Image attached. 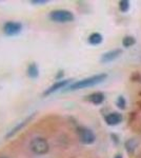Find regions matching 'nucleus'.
Returning a JSON list of instances; mask_svg holds the SVG:
<instances>
[{
	"label": "nucleus",
	"mask_w": 141,
	"mask_h": 158,
	"mask_svg": "<svg viewBox=\"0 0 141 158\" xmlns=\"http://www.w3.org/2000/svg\"><path fill=\"white\" fill-rule=\"evenodd\" d=\"M88 41L89 44H92V45H98L103 41V36H102L100 33H97V32L92 33L88 38Z\"/></svg>",
	"instance_id": "13"
},
{
	"label": "nucleus",
	"mask_w": 141,
	"mask_h": 158,
	"mask_svg": "<svg viewBox=\"0 0 141 158\" xmlns=\"http://www.w3.org/2000/svg\"><path fill=\"white\" fill-rule=\"evenodd\" d=\"M111 138L113 140V142H114L115 144H118L120 142V139H119V136H118L117 134H115V133H112L111 134Z\"/></svg>",
	"instance_id": "18"
},
{
	"label": "nucleus",
	"mask_w": 141,
	"mask_h": 158,
	"mask_svg": "<svg viewBox=\"0 0 141 158\" xmlns=\"http://www.w3.org/2000/svg\"><path fill=\"white\" fill-rule=\"evenodd\" d=\"M33 116H34V114H32V115H31L30 117H27V118H25L23 121H21V122H20V123H18L14 129L11 130V131H10L9 133H7V135H6V138H10V137H11V136H13V135L16 134L18 131H20V130H21L22 128H23V127L25 126V124H27V122H29V121L31 120V119H32V117H33Z\"/></svg>",
	"instance_id": "12"
},
{
	"label": "nucleus",
	"mask_w": 141,
	"mask_h": 158,
	"mask_svg": "<svg viewBox=\"0 0 141 158\" xmlns=\"http://www.w3.org/2000/svg\"><path fill=\"white\" fill-rule=\"evenodd\" d=\"M86 99L89 102L95 104V106H99V104H101L104 101L106 96H104V94L102 92H95V93H92L91 95H89Z\"/></svg>",
	"instance_id": "9"
},
{
	"label": "nucleus",
	"mask_w": 141,
	"mask_h": 158,
	"mask_svg": "<svg viewBox=\"0 0 141 158\" xmlns=\"http://www.w3.org/2000/svg\"><path fill=\"white\" fill-rule=\"evenodd\" d=\"M130 79H131V81H134V82L140 81V80H141V75H140V73H139V72H133L132 74H131Z\"/></svg>",
	"instance_id": "17"
},
{
	"label": "nucleus",
	"mask_w": 141,
	"mask_h": 158,
	"mask_svg": "<svg viewBox=\"0 0 141 158\" xmlns=\"http://www.w3.org/2000/svg\"><path fill=\"white\" fill-rule=\"evenodd\" d=\"M137 147H138V141L135 138H130L124 142V148L129 155L134 154Z\"/></svg>",
	"instance_id": "10"
},
{
	"label": "nucleus",
	"mask_w": 141,
	"mask_h": 158,
	"mask_svg": "<svg viewBox=\"0 0 141 158\" xmlns=\"http://www.w3.org/2000/svg\"><path fill=\"white\" fill-rule=\"evenodd\" d=\"M135 43H136V39L133 36H124L123 39H122V45L124 48H126V49L133 47Z\"/></svg>",
	"instance_id": "14"
},
{
	"label": "nucleus",
	"mask_w": 141,
	"mask_h": 158,
	"mask_svg": "<svg viewBox=\"0 0 141 158\" xmlns=\"http://www.w3.org/2000/svg\"><path fill=\"white\" fill-rule=\"evenodd\" d=\"M116 106L118 109L120 110H125L126 109V99L123 96H119L116 100Z\"/></svg>",
	"instance_id": "16"
},
{
	"label": "nucleus",
	"mask_w": 141,
	"mask_h": 158,
	"mask_svg": "<svg viewBox=\"0 0 141 158\" xmlns=\"http://www.w3.org/2000/svg\"><path fill=\"white\" fill-rule=\"evenodd\" d=\"M27 74L30 78L32 79H35V78H38L39 76V68H38V64L36 62H32L31 64L27 67Z\"/></svg>",
	"instance_id": "11"
},
{
	"label": "nucleus",
	"mask_w": 141,
	"mask_h": 158,
	"mask_svg": "<svg viewBox=\"0 0 141 158\" xmlns=\"http://www.w3.org/2000/svg\"><path fill=\"white\" fill-rule=\"evenodd\" d=\"M0 158H7V157L4 156V155H1V156H0Z\"/></svg>",
	"instance_id": "24"
},
{
	"label": "nucleus",
	"mask_w": 141,
	"mask_h": 158,
	"mask_svg": "<svg viewBox=\"0 0 141 158\" xmlns=\"http://www.w3.org/2000/svg\"><path fill=\"white\" fill-rule=\"evenodd\" d=\"M71 83V79H65V80H59L57 82H55L54 85H52L48 89H47V91L43 93L44 96H48L51 94H54L56 92L62 90V89H65L68 88V85Z\"/></svg>",
	"instance_id": "6"
},
{
	"label": "nucleus",
	"mask_w": 141,
	"mask_h": 158,
	"mask_svg": "<svg viewBox=\"0 0 141 158\" xmlns=\"http://www.w3.org/2000/svg\"><path fill=\"white\" fill-rule=\"evenodd\" d=\"M114 158H123V156H122L121 154H117L116 156H115Z\"/></svg>",
	"instance_id": "22"
},
{
	"label": "nucleus",
	"mask_w": 141,
	"mask_h": 158,
	"mask_svg": "<svg viewBox=\"0 0 141 158\" xmlns=\"http://www.w3.org/2000/svg\"><path fill=\"white\" fill-rule=\"evenodd\" d=\"M63 77V71H59L57 76H56V79H60Z\"/></svg>",
	"instance_id": "21"
},
{
	"label": "nucleus",
	"mask_w": 141,
	"mask_h": 158,
	"mask_svg": "<svg viewBox=\"0 0 141 158\" xmlns=\"http://www.w3.org/2000/svg\"><path fill=\"white\" fill-rule=\"evenodd\" d=\"M137 104H138V106H139V108L141 109V100H140V101H138Z\"/></svg>",
	"instance_id": "23"
},
{
	"label": "nucleus",
	"mask_w": 141,
	"mask_h": 158,
	"mask_svg": "<svg viewBox=\"0 0 141 158\" xmlns=\"http://www.w3.org/2000/svg\"><path fill=\"white\" fill-rule=\"evenodd\" d=\"M130 7H131V4H130L129 0H121V1H119V10L122 13L129 12Z\"/></svg>",
	"instance_id": "15"
},
{
	"label": "nucleus",
	"mask_w": 141,
	"mask_h": 158,
	"mask_svg": "<svg viewBox=\"0 0 141 158\" xmlns=\"http://www.w3.org/2000/svg\"><path fill=\"white\" fill-rule=\"evenodd\" d=\"M33 4H45L48 2V0H32Z\"/></svg>",
	"instance_id": "19"
},
{
	"label": "nucleus",
	"mask_w": 141,
	"mask_h": 158,
	"mask_svg": "<svg viewBox=\"0 0 141 158\" xmlns=\"http://www.w3.org/2000/svg\"><path fill=\"white\" fill-rule=\"evenodd\" d=\"M121 55H122L121 49L111 50V51H109V52L102 54L101 58H100V61H101V63H110V62H112V61H114L115 59H117V58H119Z\"/></svg>",
	"instance_id": "8"
},
{
	"label": "nucleus",
	"mask_w": 141,
	"mask_h": 158,
	"mask_svg": "<svg viewBox=\"0 0 141 158\" xmlns=\"http://www.w3.org/2000/svg\"><path fill=\"white\" fill-rule=\"evenodd\" d=\"M107 78V75L106 73H101V74H97V75H93L91 77L81 79V80L75 81V82L71 83L68 88L64 89V91H78V90H82V89L86 88H91V86H95L97 85L102 83L104 80Z\"/></svg>",
	"instance_id": "1"
},
{
	"label": "nucleus",
	"mask_w": 141,
	"mask_h": 158,
	"mask_svg": "<svg viewBox=\"0 0 141 158\" xmlns=\"http://www.w3.org/2000/svg\"><path fill=\"white\" fill-rule=\"evenodd\" d=\"M123 120V116L122 114H120L119 112H112V113L107 114L104 117V121L107 126H111V127H115L120 124Z\"/></svg>",
	"instance_id": "7"
},
{
	"label": "nucleus",
	"mask_w": 141,
	"mask_h": 158,
	"mask_svg": "<svg viewBox=\"0 0 141 158\" xmlns=\"http://www.w3.org/2000/svg\"><path fill=\"white\" fill-rule=\"evenodd\" d=\"M77 133H78L79 140H80L81 143L83 144H92L96 140V135L94 134V132L91 129L85 128V127H79L77 129Z\"/></svg>",
	"instance_id": "4"
},
{
	"label": "nucleus",
	"mask_w": 141,
	"mask_h": 158,
	"mask_svg": "<svg viewBox=\"0 0 141 158\" xmlns=\"http://www.w3.org/2000/svg\"><path fill=\"white\" fill-rule=\"evenodd\" d=\"M135 117H136V113H130V119H129V123H132V122L135 120Z\"/></svg>",
	"instance_id": "20"
},
{
	"label": "nucleus",
	"mask_w": 141,
	"mask_h": 158,
	"mask_svg": "<svg viewBox=\"0 0 141 158\" xmlns=\"http://www.w3.org/2000/svg\"><path fill=\"white\" fill-rule=\"evenodd\" d=\"M50 19L58 23H66V22L74 21L75 16L73 13L68 10H55L50 13Z\"/></svg>",
	"instance_id": "3"
},
{
	"label": "nucleus",
	"mask_w": 141,
	"mask_h": 158,
	"mask_svg": "<svg viewBox=\"0 0 141 158\" xmlns=\"http://www.w3.org/2000/svg\"><path fill=\"white\" fill-rule=\"evenodd\" d=\"M30 150L36 155H44L50 150L48 140L43 137H35L30 142Z\"/></svg>",
	"instance_id": "2"
},
{
	"label": "nucleus",
	"mask_w": 141,
	"mask_h": 158,
	"mask_svg": "<svg viewBox=\"0 0 141 158\" xmlns=\"http://www.w3.org/2000/svg\"><path fill=\"white\" fill-rule=\"evenodd\" d=\"M22 31V24L16 21H7L3 25V33L6 36H16Z\"/></svg>",
	"instance_id": "5"
}]
</instances>
